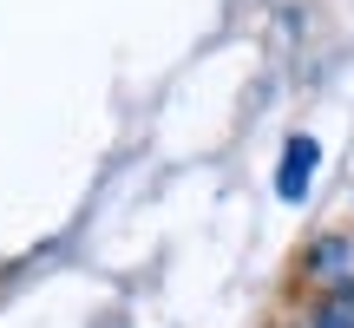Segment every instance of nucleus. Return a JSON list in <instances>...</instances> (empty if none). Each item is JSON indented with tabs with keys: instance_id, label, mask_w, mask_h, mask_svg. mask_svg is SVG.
Instances as JSON below:
<instances>
[{
	"instance_id": "1",
	"label": "nucleus",
	"mask_w": 354,
	"mask_h": 328,
	"mask_svg": "<svg viewBox=\"0 0 354 328\" xmlns=\"http://www.w3.org/2000/svg\"><path fill=\"white\" fill-rule=\"evenodd\" d=\"M315 138H289V152H282V177H276V190H282V197H302V190H308V171H315Z\"/></svg>"
}]
</instances>
